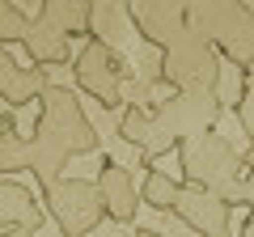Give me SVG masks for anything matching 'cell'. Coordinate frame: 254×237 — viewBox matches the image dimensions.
Instances as JSON below:
<instances>
[{
    "instance_id": "cell-1",
    "label": "cell",
    "mask_w": 254,
    "mask_h": 237,
    "mask_svg": "<svg viewBox=\"0 0 254 237\" xmlns=\"http://www.w3.org/2000/svg\"><path fill=\"white\" fill-rule=\"evenodd\" d=\"M34 182L43 191H51L55 182L64 178V165L72 157L85 153H102V136L98 127L89 123L85 106L76 102L72 89L64 85H47V93L38 98V118H34Z\"/></svg>"
},
{
    "instance_id": "cell-2",
    "label": "cell",
    "mask_w": 254,
    "mask_h": 237,
    "mask_svg": "<svg viewBox=\"0 0 254 237\" xmlns=\"http://www.w3.org/2000/svg\"><path fill=\"white\" fill-rule=\"evenodd\" d=\"M178 165H182V178L190 186H203V191L220 195L229 208L242 203V178H246L250 157L237 153L220 131H203V136L182 140L178 144Z\"/></svg>"
},
{
    "instance_id": "cell-3",
    "label": "cell",
    "mask_w": 254,
    "mask_h": 237,
    "mask_svg": "<svg viewBox=\"0 0 254 237\" xmlns=\"http://www.w3.org/2000/svg\"><path fill=\"white\" fill-rule=\"evenodd\" d=\"M187 30L233 68L254 64V9L246 0H187Z\"/></svg>"
},
{
    "instance_id": "cell-4",
    "label": "cell",
    "mask_w": 254,
    "mask_h": 237,
    "mask_svg": "<svg viewBox=\"0 0 254 237\" xmlns=\"http://www.w3.org/2000/svg\"><path fill=\"white\" fill-rule=\"evenodd\" d=\"M161 81L174 89H212L220 93V55L195 30H182L174 43L161 47Z\"/></svg>"
},
{
    "instance_id": "cell-5",
    "label": "cell",
    "mask_w": 254,
    "mask_h": 237,
    "mask_svg": "<svg viewBox=\"0 0 254 237\" xmlns=\"http://www.w3.org/2000/svg\"><path fill=\"white\" fill-rule=\"evenodd\" d=\"M47 216L60 225V237H89L106 220L102 195L89 178H60L51 191H43Z\"/></svg>"
},
{
    "instance_id": "cell-6",
    "label": "cell",
    "mask_w": 254,
    "mask_h": 237,
    "mask_svg": "<svg viewBox=\"0 0 254 237\" xmlns=\"http://www.w3.org/2000/svg\"><path fill=\"white\" fill-rule=\"evenodd\" d=\"M220 110H225V102L212 89H174L170 98H161L153 106V118L165 127V136H170L174 144H182V140H190V136L216 131Z\"/></svg>"
},
{
    "instance_id": "cell-7",
    "label": "cell",
    "mask_w": 254,
    "mask_h": 237,
    "mask_svg": "<svg viewBox=\"0 0 254 237\" xmlns=\"http://www.w3.org/2000/svg\"><path fill=\"white\" fill-rule=\"evenodd\" d=\"M72 76L102 110H115L123 102V81H127V68H123V55L106 43V38H93L81 47V55L72 59Z\"/></svg>"
},
{
    "instance_id": "cell-8",
    "label": "cell",
    "mask_w": 254,
    "mask_h": 237,
    "mask_svg": "<svg viewBox=\"0 0 254 237\" xmlns=\"http://www.w3.org/2000/svg\"><path fill=\"white\" fill-rule=\"evenodd\" d=\"M127 17L148 47L161 51L187 30V0H127Z\"/></svg>"
},
{
    "instance_id": "cell-9",
    "label": "cell",
    "mask_w": 254,
    "mask_h": 237,
    "mask_svg": "<svg viewBox=\"0 0 254 237\" xmlns=\"http://www.w3.org/2000/svg\"><path fill=\"white\" fill-rule=\"evenodd\" d=\"M174 216L187 229H195L199 237H229V216H233V208H229L220 195L203 191V186L182 182L178 203H174Z\"/></svg>"
},
{
    "instance_id": "cell-10",
    "label": "cell",
    "mask_w": 254,
    "mask_h": 237,
    "mask_svg": "<svg viewBox=\"0 0 254 237\" xmlns=\"http://www.w3.org/2000/svg\"><path fill=\"white\" fill-rule=\"evenodd\" d=\"M93 186H98L102 195V208H106V220H115V225H131L140 212V186L131 182V170L119 161H102L98 178H93Z\"/></svg>"
},
{
    "instance_id": "cell-11",
    "label": "cell",
    "mask_w": 254,
    "mask_h": 237,
    "mask_svg": "<svg viewBox=\"0 0 254 237\" xmlns=\"http://www.w3.org/2000/svg\"><path fill=\"white\" fill-rule=\"evenodd\" d=\"M119 136H123L127 144L140 148L144 170H153L157 157H165V153H174V148H178L170 136H165V127L153 118V110H144V106H127V115L119 118Z\"/></svg>"
},
{
    "instance_id": "cell-12",
    "label": "cell",
    "mask_w": 254,
    "mask_h": 237,
    "mask_svg": "<svg viewBox=\"0 0 254 237\" xmlns=\"http://www.w3.org/2000/svg\"><path fill=\"white\" fill-rule=\"evenodd\" d=\"M4 229H26V233H38L43 229V208L38 199L13 178H0V233Z\"/></svg>"
},
{
    "instance_id": "cell-13",
    "label": "cell",
    "mask_w": 254,
    "mask_h": 237,
    "mask_svg": "<svg viewBox=\"0 0 254 237\" xmlns=\"http://www.w3.org/2000/svg\"><path fill=\"white\" fill-rule=\"evenodd\" d=\"M93 9H98L93 0H43L34 17L47 21L51 30H60V34L72 43L76 34H89L93 30Z\"/></svg>"
},
{
    "instance_id": "cell-14",
    "label": "cell",
    "mask_w": 254,
    "mask_h": 237,
    "mask_svg": "<svg viewBox=\"0 0 254 237\" xmlns=\"http://www.w3.org/2000/svg\"><path fill=\"white\" fill-rule=\"evenodd\" d=\"M26 55L34 59L38 68H47V64H68V55H72V47H68V38L60 34V30H51L47 21H38V17H30V30H26Z\"/></svg>"
},
{
    "instance_id": "cell-15",
    "label": "cell",
    "mask_w": 254,
    "mask_h": 237,
    "mask_svg": "<svg viewBox=\"0 0 254 237\" xmlns=\"http://www.w3.org/2000/svg\"><path fill=\"white\" fill-rule=\"evenodd\" d=\"M17 170H34V144L17 131L9 110V115H0V174H17Z\"/></svg>"
},
{
    "instance_id": "cell-16",
    "label": "cell",
    "mask_w": 254,
    "mask_h": 237,
    "mask_svg": "<svg viewBox=\"0 0 254 237\" xmlns=\"http://www.w3.org/2000/svg\"><path fill=\"white\" fill-rule=\"evenodd\" d=\"M47 85H51V81H47V72H43V68H17V76H13V85H9V89H4V93H0V98H4V106H9V110H21V106H30V102H38V98H43V93H47Z\"/></svg>"
},
{
    "instance_id": "cell-17",
    "label": "cell",
    "mask_w": 254,
    "mask_h": 237,
    "mask_svg": "<svg viewBox=\"0 0 254 237\" xmlns=\"http://www.w3.org/2000/svg\"><path fill=\"white\" fill-rule=\"evenodd\" d=\"M178 191H182V182H174L170 174L148 170L144 186H140V203H148V208H157V212H174V203H178Z\"/></svg>"
},
{
    "instance_id": "cell-18",
    "label": "cell",
    "mask_w": 254,
    "mask_h": 237,
    "mask_svg": "<svg viewBox=\"0 0 254 237\" xmlns=\"http://www.w3.org/2000/svg\"><path fill=\"white\" fill-rule=\"evenodd\" d=\"M233 110H237V123H242V131L250 136V157H254V72H250V68L242 72V93H237Z\"/></svg>"
},
{
    "instance_id": "cell-19",
    "label": "cell",
    "mask_w": 254,
    "mask_h": 237,
    "mask_svg": "<svg viewBox=\"0 0 254 237\" xmlns=\"http://www.w3.org/2000/svg\"><path fill=\"white\" fill-rule=\"evenodd\" d=\"M26 30H30V17L13 0H0V43H21Z\"/></svg>"
},
{
    "instance_id": "cell-20",
    "label": "cell",
    "mask_w": 254,
    "mask_h": 237,
    "mask_svg": "<svg viewBox=\"0 0 254 237\" xmlns=\"http://www.w3.org/2000/svg\"><path fill=\"white\" fill-rule=\"evenodd\" d=\"M13 76H17V64H13V55L4 51V43H0V93L13 85Z\"/></svg>"
},
{
    "instance_id": "cell-21",
    "label": "cell",
    "mask_w": 254,
    "mask_h": 237,
    "mask_svg": "<svg viewBox=\"0 0 254 237\" xmlns=\"http://www.w3.org/2000/svg\"><path fill=\"white\" fill-rule=\"evenodd\" d=\"M246 157H250V153H246ZM242 203H246V208H254V157H250L246 178H242ZM242 203H237V208H242Z\"/></svg>"
},
{
    "instance_id": "cell-22",
    "label": "cell",
    "mask_w": 254,
    "mask_h": 237,
    "mask_svg": "<svg viewBox=\"0 0 254 237\" xmlns=\"http://www.w3.org/2000/svg\"><path fill=\"white\" fill-rule=\"evenodd\" d=\"M237 237H254V208H250V216H246V225H242V233Z\"/></svg>"
},
{
    "instance_id": "cell-23",
    "label": "cell",
    "mask_w": 254,
    "mask_h": 237,
    "mask_svg": "<svg viewBox=\"0 0 254 237\" xmlns=\"http://www.w3.org/2000/svg\"><path fill=\"white\" fill-rule=\"evenodd\" d=\"M0 237H34V233H26V229H4Z\"/></svg>"
},
{
    "instance_id": "cell-24",
    "label": "cell",
    "mask_w": 254,
    "mask_h": 237,
    "mask_svg": "<svg viewBox=\"0 0 254 237\" xmlns=\"http://www.w3.org/2000/svg\"><path fill=\"white\" fill-rule=\"evenodd\" d=\"M136 237H165V233H157V229H136Z\"/></svg>"
}]
</instances>
